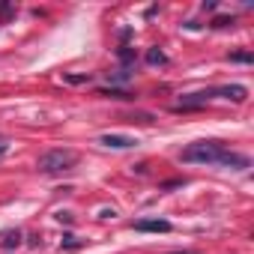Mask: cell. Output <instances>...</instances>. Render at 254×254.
Masks as SVG:
<instances>
[{
	"instance_id": "19",
	"label": "cell",
	"mask_w": 254,
	"mask_h": 254,
	"mask_svg": "<svg viewBox=\"0 0 254 254\" xmlns=\"http://www.w3.org/2000/svg\"><path fill=\"white\" fill-rule=\"evenodd\" d=\"M132 36H135V30H132V27H123V30H120V45H129V39H132Z\"/></svg>"
},
{
	"instance_id": "2",
	"label": "cell",
	"mask_w": 254,
	"mask_h": 254,
	"mask_svg": "<svg viewBox=\"0 0 254 254\" xmlns=\"http://www.w3.org/2000/svg\"><path fill=\"white\" fill-rule=\"evenodd\" d=\"M227 153V147H224V141H194V144H189L183 153H180V162L183 165H218L221 162V156Z\"/></svg>"
},
{
	"instance_id": "9",
	"label": "cell",
	"mask_w": 254,
	"mask_h": 254,
	"mask_svg": "<svg viewBox=\"0 0 254 254\" xmlns=\"http://www.w3.org/2000/svg\"><path fill=\"white\" fill-rule=\"evenodd\" d=\"M117 60L123 63V69H132L135 72V63H138V51L132 45H120L117 48Z\"/></svg>"
},
{
	"instance_id": "10",
	"label": "cell",
	"mask_w": 254,
	"mask_h": 254,
	"mask_svg": "<svg viewBox=\"0 0 254 254\" xmlns=\"http://www.w3.org/2000/svg\"><path fill=\"white\" fill-rule=\"evenodd\" d=\"M105 78L111 81V87H123V84H129V81L135 78V72H132V69H117V72H108Z\"/></svg>"
},
{
	"instance_id": "8",
	"label": "cell",
	"mask_w": 254,
	"mask_h": 254,
	"mask_svg": "<svg viewBox=\"0 0 254 254\" xmlns=\"http://www.w3.org/2000/svg\"><path fill=\"white\" fill-rule=\"evenodd\" d=\"M96 96H105V99H120V102H132V99H138L135 93H129L126 87H102V90H96Z\"/></svg>"
},
{
	"instance_id": "11",
	"label": "cell",
	"mask_w": 254,
	"mask_h": 254,
	"mask_svg": "<svg viewBox=\"0 0 254 254\" xmlns=\"http://www.w3.org/2000/svg\"><path fill=\"white\" fill-rule=\"evenodd\" d=\"M144 60H147V66H168V54L162 48H147Z\"/></svg>"
},
{
	"instance_id": "14",
	"label": "cell",
	"mask_w": 254,
	"mask_h": 254,
	"mask_svg": "<svg viewBox=\"0 0 254 254\" xmlns=\"http://www.w3.org/2000/svg\"><path fill=\"white\" fill-rule=\"evenodd\" d=\"M84 245V239H78L75 233H63V239H60V248L63 251H75V248H81Z\"/></svg>"
},
{
	"instance_id": "17",
	"label": "cell",
	"mask_w": 254,
	"mask_h": 254,
	"mask_svg": "<svg viewBox=\"0 0 254 254\" xmlns=\"http://www.w3.org/2000/svg\"><path fill=\"white\" fill-rule=\"evenodd\" d=\"M15 15V3H9V0H0V21H9Z\"/></svg>"
},
{
	"instance_id": "24",
	"label": "cell",
	"mask_w": 254,
	"mask_h": 254,
	"mask_svg": "<svg viewBox=\"0 0 254 254\" xmlns=\"http://www.w3.org/2000/svg\"><path fill=\"white\" fill-rule=\"evenodd\" d=\"M183 27H186V30H200V27H203V24H197V21H186V24H183Z\"/></svg>"
},
{
	"instance_id": "23",
	"label": "cell",
	"mask_w": 254,
	"mask_h": 254,
	"mask_svg": "<svg viewBox=\"0 0 254 254\" xmlns=\"http://www.w3.org/2000/svg\"><path fill=\"white\" fill-rule=\"evenodd\" d=\"M215 9H218L215 0H206V3H203V12H215Z\"/></svg>"
},
{
	"instance_id": "6",
	"label": "cell",
	"mask_w": 254,
	"mask_h": 254,
	"mask_svg": "<svg viewBox=\"0 0 254 254\" xmlns=\"http://www.w3.org/2000/svg\"><path fill=\"white\" fill-rule=\"evenodd\" d=\"M218 165H221V168H233V171H248V168H251V159H248L245 153H233V150H227V153L221 156Z\"/></svg>"
},
{
	"instance_id": "26",
	"label": "cell",
	"mask_w": 254,
	"mask_h": 254,
	"mask_svg": "<svg viewBox=\"0 0 254 254\" xmlns=\"http://www.w3.org/2000/svg\"><path fill=\"white\" fill-rule=\"evenodd\" d=\"M171 254H197V251H171Z\"/></svg>"
},
{
	"instance_id": "4",
	"label": "cell",
	"mask_w": 254,
	"mask_h": 254,
	"mask_svg": "<svg viewBox=\"0 0 254 254\" xmlns=\"http://www.w3.org/2000/svg\"><path fill=\"white\" fill-rule=\"evenodd\" d=\"M99 144L102 147H108V150H132V147H138V138H132V135H102L99 138Z\"/></svg>"
},
{
	"instance_id": "22",
	"label": "cell",
	"mask_w": 254,
	"mask_h": 254,
	"mask_svg": "<svg viewBox=\"0 0 254 254\" xmlns=\"http://www.w3.org/2000/svg\"><path fill=\"white\" fill-rule=\"evenodd\" d=\"M99 218H102V221H108V218H117V209H102V212H99Z\"/></svg>"
},
{
	"instance_id": "13",
	"label": "cell",
	"mask_w": 254,
	"mask_h": 254,
	"mask_svg": "<svg viewBox=\"0 0 254 254\" xmlns=\"http://www.w3.org/2000/svg\"><path fill=\"white\" fill-rule=\"evenodd\" d=\"M233 24H236V18H233V15H215V18L209 21V27H212V30H227V27H233Z\"/></svg>"
},
{
	"instance_id": "21",
	"label": "cell",
	"mask_w": 254,
	"mask_h": 254,
	"mask_svg": "<svg viewBox=\"0 0 254 254\" xmlns=\"http://www.w3.org/2000/svg\"><path fill=\"white\" fill-rule=\"evenodd\" d=\"M27 245H30V248H39V245H42V236H39V233H30V236H27Z\"/></svg>"
},
{
	"instance_id": "18",
	"label": "cell",
	"mask_w": 254,
	"mask_h": 254,
	"mask_svg": "<svg viewBox=\"0 0 254 254\" xmlns=\"http://www.w3.org/2000/svg\"><path fill=\"white\" fill-rule=\"evenodd\" d=\"M66 84H93V75H63Z\"/></svg>"
},
{
	"instance_id": "5",
	"label": "cell",
	"mask_w": 254,
	"mask_h": 254,
	"mask_svg": "<svg viewBox=\"0 0 254 254\" xmlns=\"http://www.w3.org/2000/svg\"><path fill=\"white\" fill-rule=\"evenodd\" d=\"M215 96H221V99H230V102L242 105V102L248 99V87H242V84H224V87H215Z\"/></svg>"
},
{
	"instance_id": "20",
	"label": "cell",
	"mask_w": 254,
	"mask_h": 254,
	"mask_svg": "<svg viewBox=\"0 0 254 254\" xmlns=\"http://www.w3.org/2000/svg\"><path fill=\"white\" fill-rule=\"evenodd\" d=\"M54 218H57L60 224H72V221H75V215H72V212H63V209H60V212H54Z\"/></svg>"
},
{
	"instance_id": "1",
	"label": "cell",
	"mask_w": 254,
	"mask_h": 254,
	"mask_svg": "<svg viewBox=\"0 0 254 254\" xmlns=\"http://www.w3.org/2000/svg\"><path fill=\"white\" fill-rule=\"evenodd\" d=\"M78 162H81V153H78V150L54 147V150L39 153V159H36V171L45 174V177H51V174H63V171L78 168Z\"/></svg>"
},
{
	"instance_id": "16",
	"label": "cell",
	"mask_w": 254,
	"mask_h": 254,
	"mask_svg": "<svg viewBox=\"0 0 254 254\" xmlns=\"http://www.w3.org/2000/svg\"><path fill=\"white\" fill-rule=\"evenodd\" d=\"M227 60H230V63H245V66H248V63H254V54H251V51H230Z\"/></svg>"
},
{
	"instance_id": "3",
	"label": "cell",
	"mask_w": 254,
	"mask_h": 254,
	"mask_svg": "<svg viewBox=\"0 0 254 254\" xmlns=\"http://www.w3.org/2000/svg\"><path fill=\"white\" fill-rule=\"evenodd\" d=\"M138 233H171L174 230V224L168 221V218H141V221H135L132 224Z\"/></svg>"
},
{
	"instance_id": "7",
	"label": "cell",
	"mask_w": 254,
	"mask_h": 254,
	"mask_svg": "<svg viewBox=\"0 0 254 254\" xmlns=\"http://www.w3.org/2000/svg\"><path fill=\"white\" fill-rule=\"evenodd\" d=\"M21 242H24V233L18 227H9V230L0 233V248H3V251H18Z\"/></svg>"
},
{
	"instance_id": "15",
	"label": "cell",
	"mask_w": 254,
	"mask_h": 254,
	"mask_svg": "<svg viewBox=\"0 0 254 254\" xmlns=\"http://www.w3.org/2000/svg\"><path fill=\"white\" fill-rule=\"evenodd\" d=\"M126 120H132V123H156V114H150V111H132L129 117H126Z\"/></svg>"
},
{
	"instance_id": "25",
	"label": "cell",
	"mask_w": 254,
	"mask_h": 254,
	"mask_svg": "<svg viewBox=\"0 0 254 254\" xmlns=\"http://www.w3.org/2000/svg\"><path fill=\"white\" fill-rule=\"evenodd\" d=\"M6 153H9V144H0V159H3Z\"/></svg>"
},
{
	"instance_id": "12",
	"label": "cell",
	"mask_w": 254,
	"mask_h": 254,
	"mask_svg": "<svg viewBox=\"0 0 254 254\" xmlns=\"http://www.w3.org/2000/svg\"><path fill=\"white\" fill-rule=\"evenodd\" d=\"M183 186H189V180H186V177L165 180V183H159V194H165V191H174V189H183Z\"/></svg>"
}]
</instances>
